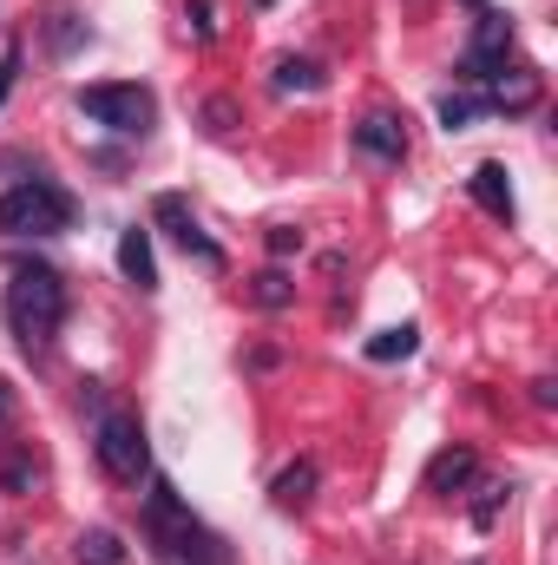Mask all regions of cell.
<instances>
[{"instance_id": "1", "label": "cell", "mask_w": 558, "mask_h": 565, "mask_svg": "<svg viewBox=\"0 0 558 565\" xmlns=\"http://www.w3.org/2000/svg\"><path fill=\"white\" fill-rule=\"evenodd\" d=\"M144 540H151V553L164 565H230V540L224 533H211L184 500H178V487L164 480V473H151L144 480Z\"/></svg>"}, {"instance_id": "2", "label": "cell", "mask_w": 558, "mask_h": 565, "mask_svg": "<svg viewBox=\"0 0 558 565\" xmlns=\"http://www.w3.org/2000/svg\"><path fill=\"white\" fill-rule=\"evenodd\" d=\"M7 329L20 342V355L46 362L60 329H66V277L53 264H20L7 282Z\"/></svg>"}, {"instance_id": "3", "label": "cell", "mask_w": 558, "mask_h": 565, "mask_svg": "<svg viewBox=\"0 0 558 565\" xmlns=\"http://www.w3.org/2000/svg\"><path fill=\"white\" fill-rule=\"evenodd\" d=\"M73 224H79V204H73V191H66L60 178H46V171L7 184V198H0V237H60V231H73Z\"/></svg>"}, {"instance_id": "4", "label": "cell", "mask_w": 558, "mask_h": 565, "mask_svg": "<svg viewBox=\"0 0 558 565\" xmlns=\"http://www.w3.org/2000/svg\"><path fill=\"white\" fill-rule=\"evenodd\" d=\"M93 454H99V467H106L119 487L151 480V440H144V422L132 408H99V422H93Z\"/></svg>"}, {"instance_id": "5", "label": "cell", "mask_w": 558, "mask_h": 565, "mask_svg": "<svg viewBox=\"0 0 558 565\" xmlns=\"http://www.w3.org/2000/svg\"><path fill=\"white\" fill-rule=\"evenodd\" d=\"M73 106H79V119H93V126H106V132H119V139H144V132L158 126L151 86H79Z\"/></svg>"}, {"instance_id": "6", "label": "cell", "mask_w": 558, "mask_h": 565, "mask_svg": "<svg viewBox=\"0 0 558 565\" xmlns=\"http://www.w3.org/2000/svg\"><path fill=\"white\" fill-rule=\"evenodd\" d=\"M506 60H513V13H493V7H480L473 46L460 53V79H466L473 93H486V86H500Z\"/></svg>"}, {"instance_id": "7", "label": "cell", "mask_w": 558, "mask_h": 565, "mask_svg": "<svg viewBox=\"0 0 558 565\" xmlns=\"http://www.w3.org/2000/svg\"><path fill=\"white\" fill-rule=\"evenodd\" d=\"M151 224H158V231H164V237H171L191 264L224 270V244L197 224V211H191V198H184V191H158V198H151Z\"/></svg>"}, {"instance_id": "8", "label": "cell", "mask_w": 558, "mask_h": 565, "mask_svg": "<svg viewBox=\"0 0 558 565\" xmlns=\"http://www.w3.org/2000/svg\"><path fill=\"white\" fill-rule=\"evenodd\" d=\"M355 151L362 158H375V164H401L408 158V119H395V113H368V119H355Z\"/></svg>"}, {"instance_id": "9", "label": "cell", "mask_w": 558, "mask_h": 565, "mask_svg": "<svg viewBox=\"0 0 558 565\" xmlns=\"http://www.w3.org/2000/svg\"><path fill=\"white\" fill-rule=\"evenodd\" d=\"M466 191H473V204H480L493 224H506V231L519 224V204H513V178H506V164H493V158H486V164H473Z\"/></svg>"}, {"instance_id": "10", "label": "cell", "mask_w": 558, "mask_h": 565, "mask_svg": "<svg viewBox=\"0 0 558 565\" xmlns=\"http://www.w3.org/2000/svg\"><path fill=\"white\" fill-rule=\"evenodd\" d=\"M473 480H480V454H473V447H440V454L427 460V493H440V500L466 493Z\"/></svg>"}, {"instance_id": "11", "label": "cell", "mask_w": 558, "mask_h": 565, "mask_svg": "<svg viewBox=\"0 0 558 565\" xmlns=\"http://www.w3.org/2000/svg\"><path fill=\"white\" fill-rule=\"evenodd\" d=\"M119 270L139 296H158V257H151V231L144 224H126L119 231Z\"/></svg>"}, {"instance_id": "12", "label": "cell", "mask_w": 558, "mask_h": 565, "mask_svg": "<svg viewBox=\"0 0 558 565\" xmlns=\"http://www.w3.org/2000/svg\"><path fill=\"white\" fill-rule=\"evenodd\" d=\"M315 480H322V473H315V460H289L277 480H270V500H277L282 513H302V507L315 500Z\"/></svg>"}, {"instance_id": "13", "label": "cell", "mask_w": 558, "mask_h": 565, "mask_svg": "<svg viewBox=\"0 0 558 565\" xmlns=\"http://www.w3.org/2000/svg\"><path fill=\"white\" fill-rule=\"evenodd\" d=\"M79 46H93V26H86L73 7H53V13H46V53H53V60H73Z\"/></svg>"}, {"instance_id": "14", "label": "cell", "mask_w": 558, "mask_h": 565, "mask_svg": "<svg viewBox=\"0 0 558 565\" xmlns=\"http://www.w3.org/2000/svg\"><path fill=\"white\" fill-rule=\"evenodd\" d=\"M440 126L447 132H466V126H480V119H493V106H486V93H440Z\"/></svg>"}, {"instance_id": "15", "label": "cell", "mask_w": 558, "mask_h": 565, "mask_svg": "<svg viewBox=\"0 0 558 565\" xmlns=\"http://www.w3.org/2000/svg\"><path fill=\"white\" fill-rule=\"evenodd\" d=\"M73 559L79 565H126V540L106 533V526H86V533L73 540Z\"/></svg>"}, {"instance_id": "16", "label": "cell", "mask_w": 558, "mask_h": 565, "mask_svg": "<svg viewBox=\"0 0 558 565\" xmlns=\"http://www.w3.org/2000/svg\"><path fill=\"white\" fill-rule=\"evenodd\" d=\"M270 86H277V93H322V86H329V73H322L315 60H296V53H289V60H277Z\"/></svg>"}, {"instance_id": "17", "label": "cell", "mask_w": 558, "mask_h": 565, "mask_svg": "<svg viewBox=\"0 0 558 565\" xmlns=\"http://www.w3.org/2000/svg\"><path fill=\"white\" fill-rule=\"evenodd\" d=\"M250 302H257V309H289V302H296V282H289V270H282V264L257 270V277H250Z\"/></svg>"}, {"instance_id": "18", "label": "cell", "mask_w": 558, "mask_h": 565, "mask_svg": "<svg viewBox=\"0 0 558 565\" xmlns=\"http://www.w3.org/2000/svg\"><path fill=\"white\" fill-rule=\"evenodd\" d=\"M420 349V329L415 322H401V329H382V335H368V362H408Z\"/></svg>"}, {"instance_id": "19", "label": "cell", "mask_w": 558, "mask_h": 565, "mask_svg": "<svg viewBox=\"0 0 558 565\" xmlns=\"http://www.w3.org/2000/svg\"><path fill=\"white\" fill-rule=\"evenodd\" d=\"M473 493H480V500H473V526L493 533L500 513H506V500H513V487H506V480H473Z\"/></svg>"}, {"instance_id": "20", "label": "cell", "mask_w": 558, "mask_h": 565, "mask_svg": "<svg viewBox=\"0 0 558 565\" xmlns=\"http://www.w3.org/2000/svg\"><path fill=\"white\" fill-rule=\"evenodd\" d=\"M197 119H204V132H211V139H230V132H237V119H244V106H237L230 93H217V99H204V113H197Z\"/></svg>"}, {"instance_id": "21", "label": "cell", "mask_w": 558, "mask_h": 565, "mask_svg": "<svg viewBox=\"0 0 558 565\" xmlns=\"http://www.w3.org/2000/svg\"><path fill=\"white\" fill-rule=\"evenodd\" d=\"M264 250H270V264H282V257H296V250H302V231H296V224H270Z\"/></svg>"}, {"instance_id": "22", "label": "cell", "mask_w": 558, "mask_h": 565, "mask_svg": "<svg viewBox=\"0 0 558 565\" xmlns=\"http://www.w3.org/2000/svg\"><path fill=\"white\" fill-rule=\"evenodd\" d=\"M33 473H40V467H33L26 454H13V460L0 467V487H7V493H26V487H33Z\"/></svg>"}, {"instance_id": "23", "label": "cell", "mask_w": 558, "mask_h": 565, "mask_svg": "<svg viewBox=\"0 0 558 565\" xmlns=\"http://www.w3.org/2000/svg\"><path fill=\"white\" fill-rule=\"evenodd\" d=\"M184 20H191V33H197V40H217V0H191V7H184Z\"/></svg>"}, {"instance_id": "24", "label": "cell", "mask_w": 558, "mask_h": 565, "mask_svg": "<svg viewBox=\"0 0 558 565\" xmlns=\"http://www.w3.org/2000/svg\"><path fill=\"white\" fill-rule=\"evenodd\" d=\"M20 60H26V46L7 40V53H0V106H7V93H13V79H20Z\"/></svg>"}, {"instance_id": "25", "label": "cell", "mask_w": 558, "mask_h": 565, "mask_svg": "<svg viewBox=\"0 0 558 565\" xmlns=\"http://www.w3.org/2000/svg\"><path fill=\"white\" fill-rule=\"evenodd\" d=\"M533 402H539V408H558V382H552V375H539V382H533Z\"/></svg>"}, {"instance_id": "26", "label": "cell", "mask_w": 558, "mask_h": 565, "mask_svg": "<svg viewBox=\"0 0 558 565\" xmlns=\"http://www.w3.org/2000/svg\"><path fill=\"white\" fill-rule=\"evenodd\" d=\"M13 422V388H7V382H0V427Z\"/></svg>"}, {"instance_id": "27", "label": "cell", "mask_w": 558, "mask_h": 565, "mask_svg": "<svg viewBox=\"0 0 558 565\" xmlns=\"http://www.w3.org/2000/svg\"><path fill=\"white\" fill-rule=\"evenodd\" d=\"M257 7H270V0H257Z\"/></svg>"}]
</instances>
